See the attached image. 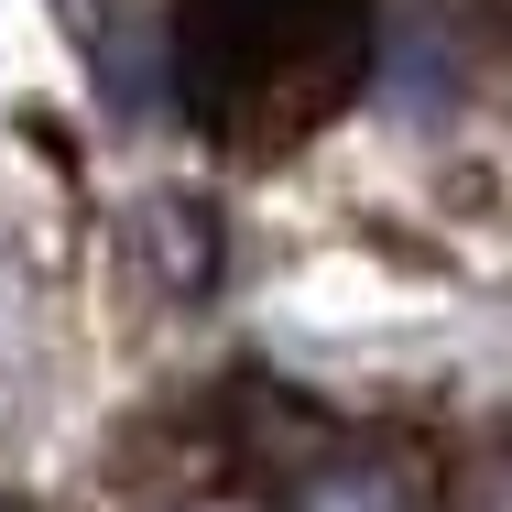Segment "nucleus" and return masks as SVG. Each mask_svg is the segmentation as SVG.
<instances>
[{"mask_svg":"<svg viewBox=\"0 0 512 512\" xmlns=\"http://www.w3.org/2000/svg\"><path fill=\"white\" fill-rule=\"evenodd\" d=\"M295 512H425V502H414L404 469H371L360 458V469H316L306 491H295Z\"/></svg>","mask_w":512,"mask_h":512,"instance_id":"2","label":"nucleus"},{"mask_svg":"<svg viewBox=\"0 0 512 512\" xmlns=\"http://www.w3.org/2000/svg\"><path fill=\"white\" fill-rule=\"evenodd\" d=\"M153 218H164V273H175V284H207V273H218V218L186 207V197H164Z\"/></svg>","mask_w":512,"mask_h":512,"instance_id":"3","label":"nucleus"},{"mask_svg":"<svg viewBox=\"0 0 512 512\" xmlns=\"http://www.w3.org/2000/svg\"><path fill=\"white\" fill-rule=\"evenodd\" d=\"M349 33V0H197L186 11V88L197 109H229L240 99H273V77L295 66H327Z\"/></svg>","mask_w":512,"mask_h":512,"instance_id":"1","label":"nucleus"}]
</instances>
